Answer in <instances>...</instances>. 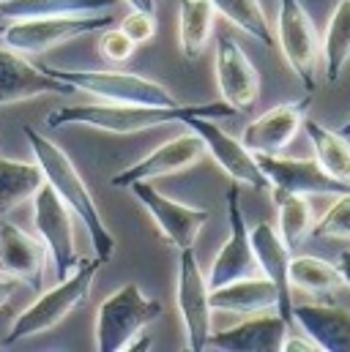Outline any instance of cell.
<instances>
[{
	"mask_svg": "<svg viewBox=\"0 0 350 352\" xmlns=\"http://www.w3.org/2000/svg\"><path fill=\"white\" fill-rule=\"evenodd\" d=\"M312 140V148H315V162L334 177V180H342L350 186V140L345 134L334 131V129H326L320 126L318 120L312 118H304L301 123Z\"/></svg>",
	"mask_w": 350,
	"mask_h": 352,
	"instance_id": "obj_25",
	"label": "cell"
},
{
	"mask_svg": "<svg viewBox=\"0 0 350 352\" xmlns=\"http://www.w3.org/2000/svg\"><path fill=\"white\" fill-rule=\"evenodd\" d=\"M162 314V303L148 298L140 284L129 281L112 295H107L96 311V350L126 352V347L145 333Z\"/></svg>",
	"mask_w": 350,
	"mask_h": 352,
	"instance_id": "obj_4",
	"label": "cell"
},
{
	"mask_svg": "<svg viewBox=\"0 0 350 352\" xmlns=\"http://www.w3.org/2000/svg\"><path fill=\"white\" fill-rule=\"evenodd\" d=\"M290 317L320 352H350V311L334 303H293Z\"/></svg>",
	"mask_w": 350,
	"mask_h": 352,
	"instance_id": "obj_21",
	"label": "cell"
},
{
	"mask_svg": "<svg viewBox=\"0 0 350 352\" xmlns=\"http://www.w3.org/2000/svg\"><path fill=\"white\" fill-rule=\"evenodd\" d=\"M33 224L47 249V257H52L55 263V276L66 278L74 270V265L80 263L77 241H74V221H72V210L66 208V202L47 183L33 194Z\"/></svg>",
	"mask_w": 350,
	"mask_h": 352,
	"instance_id": "obj_9",
	"label": "cell"
},
{
	"mask_svg": "<svg viewBox=\"0 0 350 352\" xmlns=\"http://www.w3.org/2000/svg\"><path fill=\"white\" fill-rule=\"evenodd\" d=\"M189 126L205 145V153L219 164V170H225V175L233 177V183H241V186H249L255 191H268V177L262 175L260 164L255 159V153L236 137H230L222 126L211 123L208 118H197V120H189L183 123Z\"/></svg>",
	"mask_w": 350,
	"mask_h": 352,
	"instance_id": "obj_11",
	"label": "cell"
},
{
	"mask_svg": "<svg viewBox=\"0 0 350 352\" xmlns=\"http://www.w3.org/2000/svg\"><path fill=\"white\" fill-rule=\"evenodd\" d=\"M126 188L151 213V219L156 221L162 238L170 246H175L178 252L181 249H192L194 241H197V235H200V230L211 219V210L208 208H194V205H183L178 199H170L151 180H134Z\"/></svg>",
	"mask_w": 350,
	"mask_h": 352,
	"instance_id": "obj_10",
	"label": "cell"
},
{
	"mask_svg": "<svg viewBox=\"0 0 350 352\" xmlns=\"http://www.w3.org/2000/svg\"><path fill=\"white\" fill-rule=\"evenodd\" d=\"M17 284H19V281H14V278H8V276H0V309L11 300V295L17 292Z\"/></svg>",
	"mask_w": 350,
	"mask_h": 352,
	"instance_id": "obj_35",
	"label": "cell"
},
{
	"mask_svg": "<svg viewBox=\"0 0 350 352\" xmlns=\"http://www.w3.org/2000/svg\"><path fill=\"white\" fill-rule=\"evenodd\" d=\"M44 173L30 162H14L0 156V213L17 208L25 199H33V194L44 186Z\"/></svg>",
	"mask_w": 350,
	"mask_h": 352,
	"instance_id": "obj_27",
	"label": "cell"
},
{
	"mask_svg": "<svg viewBox=\"0 0 350 352\" xmlns=\"http://www.w3.org/2000/svg\"><path fill=\"white\" fill-rule=\"evenodd\" d=\"M340 134H345V137L350 140V120L345 123V126H342V129H340Z\"/></svg>",
	"mask_w": 350,
	"mask_h": 352,
	"instance_id": "obj_38",
	"label": "cell"
},
{
	"mask_svg": "<svg viewBox=\"0 0 350 352\" xmlns=\"http://www.w3.org/2000/svg\"><path fill=\"white\" fill-rule=\"evenodd\" d=\"M249 241H252V252L258 267L262 276L276 287V314L290 322V309H293V287H290V276H287V265H290V249L285 246V241L279 238V232L271 224H255L249 230Z\"/></svg>",
	"mask_w": 350,
	"mask_h": 352,
	"instance_id": "obj_19",
	"label": "cell"
},
{
	"mask_svg": "<svg viewBox=\"0 0 350 352\" xmlns=\"http://www.w3.org/2000/svg\"><path fill=\"white\" fill-rule=\"evenodd\" d=\"M137 44L121 30V28H104L101 30V41H99V52L110 60V63H126L134 55Z\"/></svg>",
	"mask_w": 350,
	"mask_h": 352,
	"instance_id": "obj_32",
	"label": "cell"
},
{
	"mask_svg": "<svg viewBox=\"0 0 350 352\" xmlns=\"http://www.w3.org/2000/svg\"><path fill=\"white\" fill-rule=\"evenodd\" d=\"M214 16L216 11L211 8L208 0H181L178 8V44H181V55L192 63L197 60L211 38L214 30Z\"/></svg>",
	"mask_w": 350,
	"mask_h": 352,
	"instance_id": "obj_23",
	"label": "cell"
},
{
	"mask_svg": "<svg viewBox=\"0 0 350 352\" xmlns=\"http://www.w3.org/2000/svg\"><path fill=\"white\" fill-rule=\"evenodd\" d=\"M208 281L200 270V263L192 249H181L178 257V281H175V303L181 311L183 333H186V350L203 352L208 350L211 336V300H208Z\"/></svg>",
	"mask_w": 350,
	"mask_h": 352,
	"instance_id": "obj_8",
	"label": "cell"
},
{
	"mask_svg": "<svg viewBox=\"0 0 350 352\" xmlns=\"http://www.w3.org/2000/svg\"><path fill=\"white\" fill-rule=\"evenodd\" d=\"M112 25V16L107 11L99 14H58V16H41V19H19L3 25L0 44L19 52V55H44L61 44H69L88 33H101Z\"/></svg>",
	"mask_w": 350,
	"mask_h": 352,
	"instance_id": "obj_5",
	"label": "cell"
},
{
	"mask_svg": "<svg viewBox=\"0 0 350 352\" xmlns=\"http://www.w3.org/2000/svg\"><path fill=\"white\" fill-rule=\"evenodd\" d=\"M279 352H320L309 336H285Z\"/></svg>",
	"mask_w": 350,
	"mask_h": 352,
	"instance_id": "obj_34",
	"label": "cell"
},
{
	"mask_svg": "<svg viewBox=\"0 0 350 352\" xmlns=\"http://www.w3.org/2000/svg\"><path fill=\"white\" fill-rule=\"evenodd\" d=\"M47 249L11 221H0V276L22 281L33 289L41 287Z\"/></svg>",
	"mask_w": 350,
	"mask_h": 352,
	"instance_id": "obj_18",
	"label": "cell"
},
{
	"mask_svg": "<svg viewBox=\"0 0 350 352\" xmlns=\"http://www.w3.org/2000/svg\"><path fill=\"white\" fill-rule=\"evenodd\" d=\"M69 96L74 93L72 85L50 77L41 66H33L25 60V55L0 47V107L8 104H19L25 98H36V96Z\"/></svg>",
	"mask_w": 350,
	"mask_h": 352,
	"instance_id": "obj_17",
	"label": "cell"
},
{
	"mask_svg": "<svg viewBox=\"0 0 350 352\" xmlns=\"http://www.w3.org/2000/svg\"><path fill=\"white\" fill-rule=\"evenodd\" d=\"M0 33H3V25H0Z\"/></svg>",
	"mask_w": 350,
	"mask_h": 352,
	"instance_id": "obj_39",
	"label": "cell"
},
{
	"mask_svg": "<svg viewBox=\"0 0 350 352\" xmlns=\"http://www.w3.org/2000/svg\"><path fill=\"white\" fill-rule=\"evenodd\" d=\"M315 238H337V241H350V191L337 194V199L329 205V210L318 219L312 227Z\"/></svg>",
	"mask_w": 350,
	"mask_h": 352,
	"instance_id": "obj_31",
	"label": "cell"
},
{
	"mask_svg": "<svg viewBox=\"0 0 350 352\" xmlns=\"http://www.w3.org/2000/svg\"><path fill=\"white\" fill-rule=\"evenodd\" d=\"M238 112L225 101L211 104H126V101H96V104H74V107H58L47 115V126H88L107 134H137L170 123H189L197 118H236Z\"/></svg>",
	"mask_w": 350,
	"mask_h": 352,
	"instance_id": "obj_1",
	"label": "cell"
},
{
	"mask_svg": "<svg viewBox=\"0 0 350 352\" xmlns=\"http://www.w3.org/2000/svg\"><path fill=\"white\" fill-rule=\"evenodd\" d=\"M287 276L293 289H301L309 295H331L342 287L340 267L312 254H290Z\"/></svg>",
	"mask_w": 350,
	"mask_h": 352,
	"instance_id": "obj_28",
	"label": "cell"
},
{
	"mask_svg": "<svg viewBox=\"0 0 350 352\" xmlns=\"http://www.w3.org/2000/svg\"><path fill=\"white\" fill-rule=\"evenodd\" d=\"M276 38L290 72L301 80L307 93H312L318 85L315 80H318V63H320V36L301 0H279Z\"/></svg>",
	"mask_w": 350,
	"mask_h": 352,
	"instance_id": "obj_7",
	"label": "cell"
},
{
	"mask_svg": "<svg viewBox=\"0 0 350 352\" xmlns=\"http://www.w3.org/2000/svg\"><path fill=\"white\" fill-rule=\"evenodd\" d=\"M0 350H3V347H0Z\"/></svg>",
	"mask_w": 350,
	"mask_h": 352,
	"instance_id": "obj_41",
	"label": "cell"
},
{
	"mask_svg": "<svg viewBox=\"0 0 350 352\" xmlns=\"http://www.w3.org/2000/svg\"><path fill=\"white\" fill-rule=\"evenodd\" d=\"M271 191H274V205L279 216V238L290 252H296L312 232V205L307 194L279 191V188H271Z\"/></svg>",
	"mask_w": 350,
	"mask_h": 352,
	"instance_id": "obj_26",
	"label": "cell"
},
{
	"mask_svg": "<svg viewBox=\"0 0 350 352\" xmlns=\"http://www.w3.org/2000/svg\"><path fill=\"white\" fill-rule=\"evenodd\" d=\"M337 267H340L342 284H345V287H350V252H342V254H340V263H337Z\"/></svg>",
	"mask_w": 350,
	"mask_h": 352,
	"instance_id": "obj_36",
	"label": "cell"
},
{
	"mask_svg": "<svg viewBox=\"0 0 350 352\" xmlns=\"http://www.w3.org/2000/svg\"><path fill=\"white\" fill-rule=\"evenodd\" d=\"M216 88L225 104H230L236 112L249 109L260 96V74L247 58V52L225 36L219 41L216 52Z\"/></svg>",
	"mask_w": 350,
	"mask_h": 352,
	"instance_id": "obj_16",
	"label": "cell"
},
{
	"mask_svg": "<svg viewBox=\"0 0 350 352\" xmlns=\"http://www.w3.org/2000/svg\"><path fill=\"white\" fill-rule=\"evenodd\" d=\"M208 300L214 311H230V314L276 311V287L265 276H247L211 289Z\"/></svg>",
	"mask_w": 350,
	"mask_h": 352,
	"instance_id": "obj_22",
	"label": "cell"
},
{
	"mask_svg": "<svg viewBox=\"0 0 350 352\" xmlns=\"http://www.w3.org/2000/svg\"><path fill=\"white\" fill-rule=\"evenodd\" d=\"M203 156H205V145H203V140L189 129V131L178 134L173 140L162 142L156 151H151L148 156H143L137 164L121 170L118 175L112 177V186L126 188V186L134 183V180H154V177L175 175V173H183V170L194 167Z\"/></svg>",
	"mask_w": 350,
	"mask_h": 352,
	"instance_id": "obj_13",
	"label": "cell"
},
{
	"mask_svg": "<svg viewBox=\"0 0 350 352\" xmlns=\"http://www.w3.org/2000/svg\"><path fill=\"white\" fill-rule=\"evenodd\" d=\"M0 156H3V151H0Z\"/></svg>",
	"mask_w": 350,
	"mask_h": 352,
	"instance_id": "obj_40",
	"label": "cell"
},
{
	"mask_svg": "<svg viewBox=\"0 0 350 352\" xmlns=\"http://www.w3.org/2000/svg\"><path fill=\"white\" fill-rule=\"evenodd\" d=\"M227 224H230V235L225 241V246L219 249L216 260L211 265L205 281L208 289H216L227 281L236 278H247V276H258V260L252 252V241H249V230H247V219L241 210V194H238V183L227 191Z\"/></svg>",
	"mask_w": 350,
	"mask_h": 352,
	"instance_id": "obj_12",
	"label": "cell"
},
{
	"mask_svg": "<svg viewBox=\"0 0 350 352\" xmlns=\"http://www.w3.org/2000/svg\"><path fill=\"white\" fill-rule=\"evenodd\" d=\"M134 44H145L156 36V14L154 11H143V8H132L121 25H118Z\"/></svg>",
	"mask_w": 350,
	"mask_h": 352,
	"instance_id": "obj_33",
	"label": "cell"
},
{
	"mask_svg": "<svg viewBox=\"0 0 350 352\" xmlns=\"http://www.w3.org/2000/svg\"><path fill=\"white\" fill-rule=\"evenodd\" d=\"M320 55L326 60V74H329V82H337L345 72V66L350 63V0H340L331 19H329V28H326V36L320 38Z\"/></svg>",
	"mask_w": 350,
	"mask_h": 352,
	"instance_id": "obj_29",
	"label": "cell"
},
{
	"mask_svg": "<svg viewBox=\"0 0 350 352\" xmlns=\"http://www.w3.org/2000/svg\"><path fill=\"white\" fill-rule=\"evenodd\" d=\"M101 265L104 263L99 257H80V263L74 265V270L66 278H61L52 289L41 292L22 314H17L3 344H17L22 339H30V336L44 333V331L55 328L58 322H63L74 309H80L85 303L88 292L93 287V278Z\"/></svg>",
	"mask_w": 350,
	"mask_h": 352,
	"instance_id": "obj_3",
	"label": "cell"
},
{
	"mask_svg": "<svg viewBox=\"0 0 350 352\" xmlns=\"http://www.w3.org/2000/svg\"><path fill=\"white\" fill-rule=\"evenodd\" d=\"M287 325L276 311L252 314L241 325H233L227 331H211L208 347L219 352H279L287 336Z\"/></svg>",
	"mask_w": 350,
	"mask_h": 352,
	"instance_id": "obj_20",
	"label": "cell"
},
{
	"mask_svg": "<svg viewBox=\"0 0 350 352\" xmlns=\"http://www.w3.org/2000/svg\"><path fill=\"white\" fill-rule=\"evenodd\" d=\"M118 0H6L0 3V22L41 19L58 14H99L110 11Z\"/></svg>",
	"mask_w": 350,
	"mask_h": 352,
	"instance_id": "obj_24",
	"label": "cell"
},
{
	"mask_svg": "<svg viewBox=\"0 0 350 352\" xmlns=\"http://www.w3.org/2000/svg\"><path fill=\"white\" fill-rule=\"evenodd\" d=\"M123 3H129L132 8H143V11H154L156 14V0H123Z\"/></svg>",
	"mask_w": 350,
	"mask_h": 352,
	"instance_id": "obj_37",
	"label": "cell"
},
{
	"mask_svg": "<svg viewBox=\"0 0 350 352\" xmlns=\"http://www.w3.org/2000/svg\"><path fill=\"white\" fill-rule=\"evenodd\" d=\"M307 98H296V101H282L276 107H271L268 112H262L260 118H255L244 134L241 142L258 156H274V153H285V148L293 142V137L298 134L304 118H307Z\"/></svg>",
	"mask_w": 350,
	"mask_h": 352,
	"instance_id": "obj_15",
	"label": "cell"
},
{
	"mask_svg": "<svg viewBox=\"0 0 350 352\" xmlns=\"http://www.w3.org/2000/svg\"><path fill=\"white\" fill-rule=\"evenodd\" d=\"M255 159L260 164L262 175L268 177L271 188L296 191V194H342V191H350L348 183L334 180L315 159H290L285 153H274V156L258 153Z\"/></svg>",
	"mask_w": 350,
	"mask_h": 352,
	"instance_id": "obj_14",
	"label": "cell"
},
{
	"mask_svg": "<svg viewBox=\"0 0 350 352\" xmlns=\"http://www.w3.org/2000/svg\"><path fill=\"white\" fill-rule=\"evenodd\" d=\"M208 3L216 14H222L230 25H236L252 41L262 44L265 50L274 47V36H271V28H268L260 0H208Z\"/></svg>",
	"mask_w": 350,
	"mask_h": 352,
	"instance_id": "obj_30",
	"label": "cell"
},
{
	"mask_svg": "<svg viewBox=\"0 0 350 352\" xmlns=\"http://www.w3.org/2000/svg\"><path fill=\"white\" fill-rule=\"evenodd\" d=\"M41 69L50 77L72 85L74 90L96 96L99 101L159 104V107L181 104L162 82H154V80L132 74V72H115V69H55V66H41Z\"/></svg>",
	"mask_w": 350,
	"mask_h": 352,
	"instance_id": "obj_6",
	"label": "cell"
},
{
	"mask_svg": "<svg viewBox=\"0 0 350 352\" xmlns=\"http://www.w3.org/2000/svg\"><path fill=\"white\" fill-rule=\"evenodd\" d=\"M22 134L44 173L47 186L66 202V208L85 224L88 235H90V243H93V252L101 263H110L112 254H115V238L112 232L107 230L101 213H99V205L93 202V194L85 186L83 175L77 173L74 162L66 156V151L61 145H55L50 137H44L41 131H36L33 126H22Z\"/></svg>",
	"mask_w": 350,
	"mask_h": 352,
	"instance_id": "obj_2",
	"label": "cell"
}]
</instances>
